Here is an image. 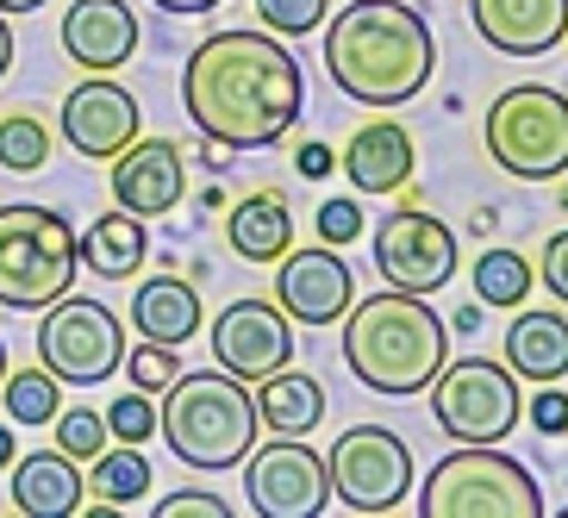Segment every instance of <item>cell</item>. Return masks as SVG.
Returning <instances> with one entry per match:
<instances>
[{"mask_svg":"<svg viewBox=\"0 0 568 518\" xmlns=\"http://www.w3.org/2000/svg\"><path fill=\"white\" fill-rule=\"evenodd\" d=\"M187 125L225 151H268L301 125L306 69L275 32H213L182 63Z\"/></svg>","mask_w":568,"mask_h":518,"instance_id":"1","label":"cell"},{"mask_svg":"<svg viewBox=\"0 0 568 518\" xmlns=\"http://www.w3.org/2000/svg\"><path fill=\"white\" fill-rule=\"evenodd\" d=\"M437 38L406 0H351L325 26V75L363 106H406L432 88Z\"/></svg>","mask_w":568,"mask_h":518,"instance_id":"2","label":"cell"},{"mask_svg":"<svg viewBox=\"0 0 568 518\" xmlns=\"http://www.w3.org/2000/svg\"><path fill=\"white\" fill-rule=\"evenodd\" d=\"M344 363L368 394L413 400L437 382V368L450 363L444 318L432 313V294H400L382 287L368 301H351L344 313Z\"/></svg>","mask_w":568,"mask_h":518,"instance_id":"3","label":"cell"},{"mask_svg":"<svg viewBox=\"0 0 568 518\" xmlns=\"http://www.w3.org/2000/svg\"><path fill=\"white\" fill-rule=\"evenodd\" d=\"M256 400L251 387L225 375V368H201V375H175L156 406V437L182 456L187 468H237L256 450Z\"/></svg>","mask_w":568,"mask_h":518,"instance_id":"4","label":"cell"},{"mask_svg":"<svg viewBox=\"0 0 568 518\" xmlns=\"http://www.w3.org/2000/svg\"><path fill=\"white\" fill-rule=\"evenodd\" d=\"M75 268H82V237L57 206H0V306L7 313H44L75 287Z\"/></svg>","mask_w":568,"mask_h":518,"instance_id":"5","label":"cell"},{"mask_svg":"<svg viewBox=\"0 0 568 518\" xmlns=\"http://www.w3.org/2000/svg\"><path fill=\"white\" fill-rule=\"evenodd\" d=\"M418 512L425 518H537L544 494H537L531 468L506 456L500 444H463L456 456L432 463L425 487H418Z\"/></svg>","mask_w":568,"mask_h":518,"instance_id":"6","label":"cell"},{"mask_svg":"<svg viewBox=\"0 0 568 518\" xmlns=\"http://www.w3.org/2000/svg\"><path fill=\"white\" fill-rule=\"evenodd\" d=\"M487 156L513 182H556L568 175V94L562 88H506L481 119Z\"/></svg>","mask_w":568,"mask_h":518,"instance_id":"7","label":"cell"},{"mask_svg":"<svg viewBox=\"0 0 568 518\" xmlns=\"http://www.w3.org/2000/svg\"><path fill=\"white\" fill-rule=\"evenodd\" d=\"M432 418L456 444H506L518 431V418H525L518 375L506 363H487V356L444 363L432 382Z\"/></svg>","mask_w":568,"mask_h":518,"instance_id":"8","label":"cell"},{"mask_svg":"<svg viewBox=\"0 0 568 518\" xmlns=\"http://www.w3.org/2000/svg\"><path fill=\"white\" fill-rule=\"evenodd\" d=\"M38 363L51 368L63 387H101L106 375L125 368V325H119L113 306L82 301V294H63V301L44 306Z\"/></svg>","mask_w":568,"mask_h":518,"instance_id":"9","label":"cell"},{"mask_svg":"<svg viewBox=\"0 0 568 518\" xmlns=\"http://www.w3.org/2000/svg\"><path fill=\"white\" fill-rule=\"evenodd\" d=\"M325 475L351 512H394L413 494V450L387 425H351L325 456Z\"/></svg>","mask_w":568,"mask_h":518,"instance_id":"10","label":"cell"},{"mask_svg":"<svg viewBox=\"0 0 568 518\" xmlns=\"http://www.w3.org/2000/svg\"><path fill=\"white\" fill-rule=\"evenodd\" d=\"M244 494H251V512L263 518H318L332 500V475L313 444L275 437L244 456Z\"/></svg>","mask_w":568,"mask_h":518,"instance_id":"11","label":"cell"},{"mask_svg":"<svg viewBox=\"0 0 568 518\" xmlns=\"http://www.w3.org/2000/svg\"><path fill=\"white\" fill-rule=\"evenodd\" d=\"M368 244H375L382 282L400 287V294H437V287L456 275V232L444 219L418 213V206L382 219V232L368 237Z\"/></svg>","mask_w":568,"mask_h":518,"instance_id":"12","label":"cell"},{"mask_svg":"<svg viewBox=\"0 0 568 518\" xmlns=\"http://www.w3.org/2000/svg\"><path fill=\"white\" fill-rule=\"evenodd\" d=\"M294 344H301L294 337V318L275 301H232L213 318V356L237 382H263V375L287 368L294 363Z\"/></svg>","mask_w":568,"mask_h":518,"instance_id":"13","label":"cell"},{"mask_svg":"<svg viewBox=\"0 0 568 518\" xmlns=\"http://www.w3.org/2000/svg\"><path fill=\"white\" fill-rule=\"evenodd\" d=\"M356 301L351 263L337 256V244H313V251H287L275 263V306L294 325H337Z\"/></svg>","mask_w":568,"mask_h":518,"instance_id":"14","label":"cell"},{"mask_svg":"<svg viewBox=\"0 0 568 518\" xmlns=\"http://www.w3.org/2000/svg\"><path fill=\"white\" fill-rule=\"evenodd\" d=\"M138 132H144V113H138L132 88H119L113 75H94V82H82V88L63 94V138H69L75 156L113 163Z\"/></svg>","mask_w":568,"mask_h":518,"instance_id":"15","label":"cell"},{"mask_svg":"<svg viewBox=\"0 0 568 518\" xmlns=\"http://www.w3.org/2000/svg\"><path fill=\"white\" fill-rule=\"evenodd\" d=\"M187 194V156L175 138H132L113 156V201L138 219L175 213Z\"/></svg>","mask_w":568,"mask_h":518,"instance_id":"16","label":"cell"},{"mask_svg":"<svg viewBox=\"0 0 568 518\" xmlns=\"http://www.w3.org/2000/svg\"><path fill=\"white\" fill-rule=\"evenodd\" d=\"M468 19L500 57H544L568 38V0H468Z\"/></svg>","mask_w":568,"mask_h":518,"instance_id":"17","label":"cell"},{"mask_svg":"<svg viewBox=\"0 0 568 518\" xmlns=\"http://www.w3.org/2000/svg\"><path fill=\"white\" fill-rule=\"evenodd\" d=\"M138 38H144V26L125 0H75L63 13V51L94 75H113L119 63H132Z\"/></svg>","mask_w":568,"mask_h":518,"instance_id":"18","label":"cell"},{"mask_svg":"<svg viewBox=\"0 0 568 518\" xmlns=\"http://www.w3.org/2000/svg\"><path fill=\"white\" fill-rule=\"evenodd\" d=\"M337 169H344V182H351L356 194H400L418 169L413 132H406L400 119H368V125L351 132Z\"/></svg>","mask_w":568,"mask_h":518,"instance_id":"19","label":"cell"},{"mask_svg":"<svg viewBox=\"0 0 568 518\" xmlns=\"http://www.w3.org/2000/svg\"><path fill=\"white\" fill-rule=\"evenodd\" d=\"M82 463L63 450L13 456V512L26 518H75L82 512Z\"/></svg>","mask_w":568,"mask_h":518,"instance_id":"20","label":"cell"},{"mask_svg":"<svg viewBox=\"0 0 568 518\" xmlns=\"http://www.w3.org/2000/svg\"><path fill=\"white\" fill-rule=\"evenodd\" d=\"M132 325H138L144 344H169V351H182L187 337L201 332V287H187L182 275H151V282H138Z\"/></svg>","mask_w":568,"mask_h":518,"instance_id":"21","label":"cell"},{"mask_svg":"<svg viewBox=\"0 0 568 518\" xmlns=\"http://www.w3.org/2000/svg\"><path fill=\"white\" fill-rule=\"evenodd\" d=\"M225 244H232L244 263H282V256L294 251V213H287V201L268 194V187L244 194V201L225 213Z\"/></svg>","mask_w":568,"mask_h":518,"instance_id":"22","label":"cell"},{"mask_svg":"<svg viewBox=\"0 0 568 518\" xmlns=\"http://www.w3.org/2000/svg\"><path fill=\"white\" fill-rule=\"evenodd\" d=\"M506 368L518 382H562L568 375V318L562 313H518L506 325Z\"/></svg>","mask_w":568,"mask_h":518,"instance_id":"23","label":"cell"},{"mask_svg":"<svg viewBox=\"0 0 568 518\" xmlns=\"http://www.w3.org/2000/svg\"><path fill=\"white\" fill-rule=\"evenodd\" d=\"M251 400H256V425L275 431V437H306V431H318V418H325V387H318L313 375H301L294 363L263 375Z\"/></svg>","mask_w":568,"mask_h":518,"instance_id":"24","label":"cell"},{"mask_svg":"<svg viewBox=\"0 0 568 518\" xmlns=\"http://www.w3.org/2000/svg\"><path fill=\"white\" fill-rule=\"evenodd\" d=\"M144 251H151V232H144V219L125 213V206L101 213L82 232V268L88 275H101V282H125V275H138Z\"/></svg>","mask_w":568,"mask_h":518,"instance_id":"25","label":"cell"},{"mask_svg":"<svg viewBox=\"0 0 568 518\" xmlns=\"http://www.w3.org/2000/svg\"><path fill=\"white\" fill-rule=\"evenodd\" d=\"M88 487H94V500L119 506V512H132V506L151 494V463H144V444H106V450L88 463Z\"/></svg>","mask_w":568,"mask_h":518,"instance_id":"26","label":"cell"},{"mask_svg":"<svg viewBox=\"0 0 568 518\" xmlns=\"http://www.w3.org/2000/svg\"><path fill=\"white\" fill-rule=\"evenodd\" d=\"M475 301L518 313V306L531 301V263L518 251H481L475 256Z\"/></svg>","mask_w":568,"mask_h":518,"instance_id":"27","label":"cell"},{"mask_svg":"<svg viewBox=\"0 0 568 518\" xmlns=\"http://www.w3.org/2000/svg\"><path fill=\"white\" fill-rule=\"evenodd\" d=\"M0 400H7V418H13V425H51L57 406H63V382H57L44 363L19 368V375L0 382Z\"/></svg>","mask_w":568,"mask_h":518,"instance_id":"28","label":"cell"},{"mask_svg":"<svg viewBox=\"0 0 568 518\" xmlns=\"http://www.w3.org/2000/svg\"><path fill=\"white\" fill-rule=\"evenodd\" d=\"M51 163V132L38 125V113H7L0 119V169L13 175H32V169Z\"/></svg>","mask_w":568,"mask_h":518,"instance_id":"29","label":"cell"},{"mask_svg":"<svg viewBox=\"0 0 568 518\" xmlns=\"http://www.w3.org/2000/svg\"><path fill=\"white\" fill-rule=\"evenodd\" d=\"M57 450L63 456H75V463H94V456L113 444V431H106V413H88V406H75V413H63L57 406Z\"/></svg>","mask_w":568,"mask_h":518,"instance_id":"30","label":"cell"},{"mask_svg":"<svg viewBox=\"0 0 568 518\" xmlns=\"http://www.w3.org/2000/svg\"><path fill=\"white\" fill-rule=\"evenodd\" d=\"M106 431H113L119 444H144V437H156V400L144 394V387H125V394L106 406Z\"/></svg>","mask_w":568,"mask_h":518,"instance_id":"31","label":"cell"},{"mask_svg":"<svg viewBox=\"0 0 568 518\" xmlns=\"http://www.w3.org/2000/svg\"><path fill=\"white\" fill-rule=\"evenodd\" d=\"M325 7L332 0H256V19H263L275 38H306L325 26Z\"/></svg>","mask_w":568,"mask_h":518,"instance_id":"32","label":"cell"},{"mask_svg":"<svg viewBox=\"0 0 568 518\" xmlns=\"http://www.w3.org/2000/svg\"><path fill=\"white\" fill-rule=\"evenodd\" d=\"M175 375H182V363H175V351H169V344H144V351H132V387L163 394Z\"/></svg>","mask_w":568,"mask_h":518,"instance_id":"33","label":"cell"},{"mask_svg":"<svg viewBox=\"0 0 568 518\" xmlns=\"http://www.w3.org/2000/svg\"><path fill=\"white\" fill-rule=\"evenodd\" d=\"M318 237L344 251L351 237H363V206H356V201H325V206H318Z\"/></svg>","mask_w":568,"mask_h":518,"instance_id":"34","label":"cell"},{"mask_svg":"<svg viewBox=\"0 0 568 518\" xmlns=\"http://www.w3.org/2000/svg\"><path fill=\"white\" fill-rule=\"evenodd\" d=\"M531 425H537L544 437H562V431H568V387L537 382V394H531Z\"/></svg>","mask_w":568,"mask_h":518,"instance_id":"35","label":"cell"},{"mask_svg":"<svg viewBox=\"0 0 568 518\" xmlns=\"http://www.w3.org/2000/svg\"><path fill=\"white\" fill-rule=\"evenodd\" d=\"M537 282L568 306V232H556L550 244H544V256H537Z\"/></svg>","mask_w":568,"mask_h":518,"instance_id":"36","label":"cell"},{"mask_svg":"<svg viewBox=\"0 0 568 518\" xmlns=\"http://www.w3.org/2000/svg\"><path fill=\"white\" fill-rule=\"evenodd\" d=\"M156 518H225V500L219 494H169V500H156Z\"/></svg>","mask_w":568,"mask_h":518,"instance_id":"37","label":"cell"},{"mask_svg":"<svg viewBox=\"0 0 568 518\" xmlns=\"http://www.w3.org/2000/svg\"><path fill=\"white\" fill-rule=\"evenodd\" d=\"M332 144H301V151H294V169H301L306 182H318V175H332Z\"/></svg>","mask_w":568,"mask_h":518,"instance_id":"38","label":"cell"},{"mask_svg":"<svg viewBox=\"0 0 568 518\" xmlns=\"http://www.w3.org/2000/svg\"><path fill=\"white\" fill-rule=\"evenodd\" d=\"M151 7H163V13H213L219 0H151Z\"/></svg>","mask_w":568,"mask_h":518,"instance_id":"39","label":"cell"},{"mask_svg":"<svg viewBox=\"0 0 568 518\" xmlns=\"http://www.w3.org/2000/svg\"><path fill=\"white\" fill-rule=\"evenodd\" d=\"M13 69V32H7V13H0V75Z\"/></svg>","mask_w":568,"mask_h":518,"instance_id":"40","label":"cell"},{"mask_svg":"<svg viewBox=\"0 0 568 518\" xmlns=\"http://www.w3.org/2000/svg\"><path fill=\"white\" fill-rule=\"evenodd\" d=\"M19 444H13V425H0V468H13Z\"/></svg>","mask_w":568,"mask_h":518,"instance_id":"41","label":"cell"},{"mask_svg":"<svg viewBox=\"0 0 568 518\" xmlns=\"http://www.w3.org/2000/svg\"><path fill=\"white\" fill-rule=\"evenodd\" d=\"M44 0H0V13H38Z\"/></svg>","mask_w":568,"mask_h":518,"instance_id":"42","label":"cell"},{"mask_svg":"<svg viewBox=\"0 0 568 518\" xmlns=\"http://www.w3.org/2000/svg\"><path fill=\"white\" fill-rule=\"evenodd\" d=\"M0 382H7V337H0Z\"/></svg>","mask_w":568,"mask_h":518,"instance_id":"43","label":"cell"},{"mask_svg":"<svg viewBox=\"0 0 568 518\" xmlns=\"http://www.w3.org/2000/svg\"><path fill=\"white\" fill-rule=\"evenodd\" d=\"M562 518H568V512H562Z\"/></svg>","mask_w":568,"mask_h":518,"instance_id":"44","label":"cell"}]
</instances>
